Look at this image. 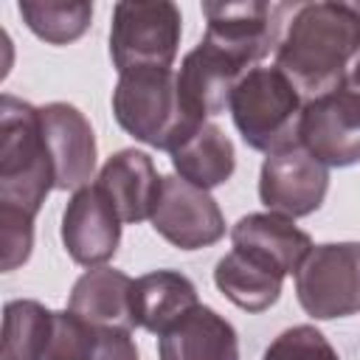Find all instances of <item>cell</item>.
<instances>
[{
    "label": "cell",
    "mask_w": 360,
    "mask_h": 360,
    "mask_svg": "<svg viewBox=\"0 0 360 360\" xmlns=\"http://www.w3.org/2000/svg\"><path fill=\"white\" fill-rule=\"evenodd\" d=\"M357 53V3H295L276 45V68L309 101L343 87Z\"/></svg>",
    "instance_id": "6da1fadb"
},
{
    "label": "cell",
    "mask_w": 360,
    "mask_h": 360,
    "mask_svg": "<svg viewBox=\"0 0 360 360\" xmlns=\"http://www.w3.org/2000/svg\"><path fill=\"white\" fill-rule=\"evenodd\" d=\"M112 115L127 135L163 152L177 149L205 124L186 107L172 68H138L118 73Z\"/></svg>",
    "instance_id": "7a4b0ae2"
},
{
    "label": "cell",
    "mask_w": 360,
    "mask_h": 360,
    "mask_svg": "<svg viewBox=\"0 0 360 360\" xmlns=\"http://www.w3.org/2000/svg\"><path fill=\"white\" fill-rule=\"evenodd\" d=\"M56 188L39 107L3 93L0 98V208L37 217Z\"/></svg>",
    "instance_id": "3957f363"
},
{
    "label": "cell",
    "mask_w": 360,
    "mask_h": 360,
    "mask_svg": "<svg viewBox=\"0 0 360 360\" xmlns=\"http://www.w3.org/2000/svg\"><path fill=\"white\" fill-rule=\"evenodd\" d=\"M304 104L298 87L276 65H256L236 82L228 110L242 141L270 155L298 141Z\"/></svg>",
    "instance_id": "277c9868"
},
{
    "label": "cell",
    "mask_w": 360,
    "mask_h": 360,
    "mask_svg": "<svg viewBox=\"0 0 360 360\" xmlns=\"http://www.w3.org/2000/svg\"><path fill=\"white\" fill-rule=\"evenodd\" d=\"M183 34V14L172 0H121L112 6L110 56L118 73L172 68Z\"/></svg>",
    "instance_id": "5b68a950"
},
{
    "label": "cell",
    "mask_w": 360,
    "mask_h": 360,
    "mask_svg": "<svg viewBox=\"0 0 360 360\" xmlns=\"http://www.w3.org/2000/svg\"><path fill=\"white\" fill-rule=\"evenodd\" d=\"M301 309L315 321L360 312V242H323L295 273Z\"/></svg>",
    "instance_id": "8992f818"
},
{
    "label": "cell",
    "mask_w": 360,
    "mask_h": 360,
    "mask_svg": "<svg viewBox=\"0 0 360 360\" xmlns=\"http://www.w3.org/2000/svg\"><path fill=\"white\" fill-rule=\"evenodd\" d=\"M292 6L264 3V0L202 3V14H205L202 39L217 45L222 53H228L242 70H250L270 51H276Z\"/></svg>",
    "instance_id": "52a82bcc"
},
{
    "label": "cell",
    "mask_w": 360,
    "mask_h": 360,
    "mask_svg": "<svg viewBox=\"0 0 360 360\" xmlns=\"http://www.w3.org/2000/svg\"><path fill=\"white\" fill-rule=\"evenodd\" d=\"M329 188V166L309 155L298 141L264 158L259 172V200L267 211L290 219L309 217L323 205Z\"/></svg>",
    "instance_id": "ba28073f"
},
{
    "label": "cell",
    "mask_w": 360,
    "mask_h": 360,
    "mask_svg": "<svg viewBox=\"0 0 360 360\" xmlns=\"http://www.w3.org/2000/svg\"><path fill=\"white\" fill-rule=\"evenodd\" d=\"M298 143L329 169L360 163V96L343 84L309 98L298 121Z\"/></svg>",
    "instance_id": "9c48e42d"
},
{
    "label": "cell",
    "mask_w": 360,
    "mask_h": 360,
    "mask_svg": "<svg viewBox=\"0 0 360 360\" xmlns=\"http://www.w3.org/2000/svg\"><path fill=\"white\" fill-rule=\"evenodd\" d=\"M152 228L180 250L211 248L225 236V217L211 191L166 174L152 214Z\"/></svg>",
    "instance_id": "30bf717a"
},
{
    "label": "cell",
    "mask_w": 360,
    "mask_h": 360,
    "mask_svg": "<svg viewBox=\"0 0 360 360\" xmlns=\"http://www.w3.org/2000/svg\"><path fill=\"white\" fill-rule=\"evenodd\" d=\"M62 245L82 267H104L118 253L121 217L96 183L70 194L62 211Z\"/></svg>",
    "instance_id": "8fae6325"
},
{
    "label": "cell",
    "mask_w": 360,
    "mask_h": 360,
    "mask_svg": "<svg viewBox=\"0 0 360 360\" xmlns=\"http://www.w3.org/2000/svg\"><path fill=\"white\" fill-rule=\"evenodd\" d=\"M39 121L53 160L56 188L79 191L90 186L98 149H96V132L84 118V112L68 101H51L39 107Z\"/></svg>",
    "instance_id": "7c38bea8"
},
{
    "label": "cell",
    "mask_w": 360,
    "mask_h": 360,
    "mask_svg": "<svg viewBox=\"0 0 360 360\" xmlns=\"http://www.w3.org/2000/svg\"><path fill=\"white\" fill-rule=\"evenodd\" d=\"M245 73L248 70H242L228 53L200 39V45H194L180 62L177 87L186 107L205 121L208 115H222L228 110L231 93Z\"/></svg>",
    "instance_id": "4fadbf2b"
},
{
    "label": "cell",
    "mask_w": 360,
    "mask_h": 360,
    "mask_svg": "<svg viewBox=\"0 0 360 360\" xmlns=\"http://www.w3.org/2000/svg\"><path fill=\"white\" fill-rule=\"evenodd\" d=\"M96 186L107 194L121 222L152 219L163 177L155 169V160L141 149H118L110 155L96 177Z\"/></svg>",
    "instance_id": "5bb4252c"
},
{
    "label": "cell",
    "mask_w": 360,
    "mask_h": 360,
    "mask_svg": "<svg viewBox=\"0 0 360 360\" xmlns=\"http://www.w3.org/2000/svg\"><path fill=\"white\" fill-rule=\"evenodd\" d=\"M160 360H239V335L217 309L197 304L163 335H158Z\"/></svg>",
    "instance_id": "9a60e30c"
},
{
    "label": "cell",
    "mask_w": 360,
    "mask_h": 360,
    "mask_svg": "<svg viewBox=\"0 0 360 360\" xmlns=\"http://www.w3.org/2000/svg\"><path fill=\"white\" fill-rule=\"evenodd\" d=\"M132 284L124 270L90 267L82 273L70 290L68 309L93 323L96 329H135L132 318Z\"/></svg>",
    "instance_id": "2e32d148"
},
{
    "label": "cell",
    "mask_w": 360,
    "mask_h": 360,
    "mask_svg": "<svg viewBox=\"0 0 360 360\" xmlns=\"http://www.w3.org/2000/svg\"><path fill=\"white\" fill-rule=\"evenodd\" d=\"M284 276L287 273L281 267H276L264 256L242 250V248L228 250L214 267L217 290L245 312L270 309L281 295Z\"/></svg>",
    "instance_id": "e0dca14e"
},
{
    "label": "cell",
    "mask_w": 360,
    "mask_h": 360,
    "mask_svg": "<svg viewBox=\"0 0 360 360\" xmlns=\"http://www.w3.org/2000/svg\"><path fill=\"white\" fill-rule=\"evenodd\" d=\"M231 245L264 256L287 276L298 273V267L315 248L307 231H301L290 217L276 211H259L242 217L231 228Z\"/></svg>",
    "instance_id": "ac0fdd59"
},
{
    "label": "cell",
    "mask_w": 360,
    "mask_h": 360,
    "mask_svg": "<svg viewBox=\"0 0 360 360\" xmlns=\"http://www.w3.org/2000/svg\"><path fill=\"white\" fill-rule=\"evenodd\" d=\"M197 304V287L180 270H152L138 276L132 284L135 326L152 335H163Z\"/></svg>",
    "instance_id": "d6986e66"
},
{
    "label": "cell",
    "mask_w": 360,
    "mask_h": 360,
    "mask_svg": "<svg viewBox=\"0 0 360 360\" xmlns=\"http://www.w3.org/2000/svg\"><path fill=\"white\" fill-rule=\"evenodd\" d=\"M169 155H172L174 174L188 180L197 188H205V191L231 180V174L236 169L233 141L211 121H205L194 135H188Z\"/></svg>",
    "instance_id": "ffe728a7"
},
{
    "label": "cell",
    "mask_w": 360,
    "mask_h": 360,
    "mask_svg": "<svg viewBox=\"0 0 360 360\" xmlns=\"http://www.w3.org/2000/svg\"><path fill=\"white\" fill-rule=\"evenodd\" d=\"M53 329V309L34 298H14L3 309L0 360H42Z\"/></svg>",
    "instance_id": "44dd1931"
},
{
    "label": "cell",
    "mask_w": 360,
    "mask_h": 360,
    "mask_svg": "<svg viewBox=\"0 0 360 360\" xmlns=\"http://www.w3.org/2000/svg\"><path fill=\"white\" fill-rule=\"evenodd\" d=\"M22 22L48 45H70L76 42L93 20V3L73 0V3H37L22 0L17 6Z\"/></svg>",
    "instance_id": "7402d4cb"
},
{
    "label": "cell",
    "mask_w": 360,
    "mask_h": 360,
    "mask_svg": "<svg viewBox=\"0 0 360 360\" xmlns=\"http://www.w3.org/2000/svg\"><path fill=\"white\" fill-rule=\"evenodd\" d=\"M98 329L70 309L53 312V329L42 360H93Z\"/></svg>",
    "instance_id": "603a6c76"
},
{
    "label": "cell",
    "mask_w": 360,
    "mask_h": 360,
    "mask_svg": "<svg viewBox=\"0 0 360 360\" xmlns=\"http://www.w3.org/2000/svg\"><path fill=\"white\" fill-rule=\"evenodd\" d=\"M262 360H340V354L318 326L298 323L276 335Z\"/></svg>",
    "instance_id": "cb8c5ba5"
},
{
    "label": "cell",
    "mask_w": 360,
    "mask_h": 360,
    "mask_svg": "<svg viewBox=\"0 0 360 360\" xmlns=\"http://www.w3.org/2000/svg\"><path fill=\"white\" fill-rule=\"evenodd\" d=\"M0 242H3V270H14L28 262L34 248V217L0 208Z\"/></svg>",
    "instance_id": "d4e9b609"
},
{
    "label": "cell",
    "mask_w": 360,
    "mask_h": 360,
    "mask_svg": "<svg viewBox=\"0 0 360 360\" xmlns=\"http://www.w3.org/2000/svg\"><path fill=\"white\" fill-rule=\"evenodd\" d=\"M93 360H138V346L127 329H98Z\"/></svg>",
    "instance_id": "484cf974"
},
{
    "label": "cell",
    "mask_w": 360,
    "mask_h": 360,
    "mask_svg": "<svg viewBox=\"0 0 360 360\" xmlns=\"http://www.w3.org/2000/svg\"><path fill=\"white\" fill-rule=\"evenodd\" d=\"M357 8H360V6H357ZM343 84L360 96V53H357L354 62L349 65V73H346V82H343Z\"/></svg>",
    "instance_id": "4316f807"
}]
</instances>
